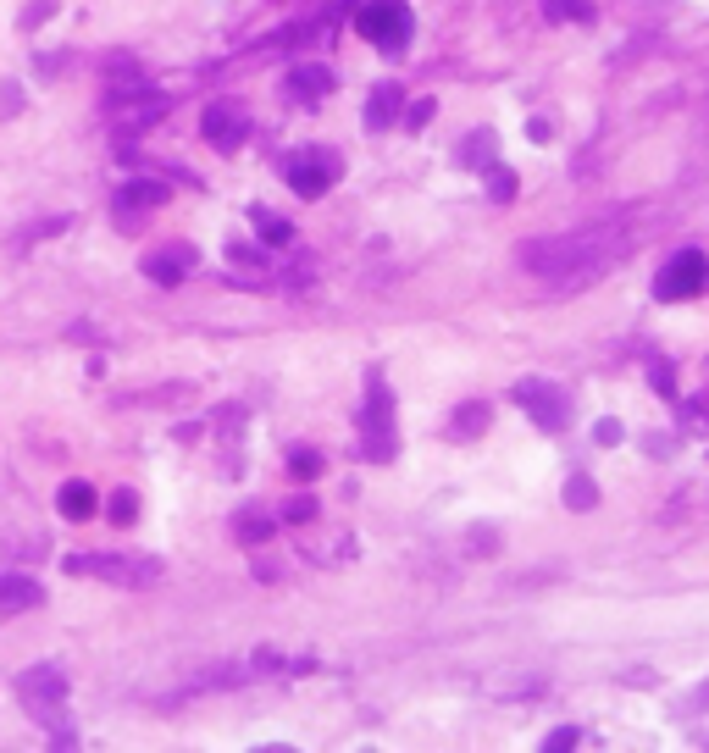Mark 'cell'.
<instances>
[{
    "label": "cell",
    "mask_w": 709,
    "mask_h": 753,
    "mask_svg": "<svg viewBox=\"0 0 709 753\" xmlns=\"http://www.w3.org/2000/svg\"><path fill=\"white\" fill-rule=\"evenodd\" d=\"M366 449H372L377 460L394 455V394H388L383 377H366Z\"/></svg>",
    "instance_id": "52a82bcc"
},
{
    "label": "cell",
    "mask_w": 709,
    "mask_h": 753,
    "mask_svg": "<svg viewBox=\"0 0 709 753\" xmlns=\"http://www.w3.org/2000/svg\"><path fill=\"white\" fill-rule=\"evenodd\" d=\"M255 233H261V244H272V250L294 244V228L283 222V216H272V211H255Z\"/></svg>",
    "instance_id": "d6986e66"
},
{
    "label": "cell",
    "mask_w": 709,
    "mask_h": 753,
    "mask_svg": "<svg viewBox=\"0 0 709 753\" xmlns=\"http://www.w3.org/2000/svg\"><path fill=\"white\" fill-rule=\"evenodd\" d=\"M709 288V255L704 250H676L671 261L654 272V299L676 305V299H693Z\"/></svg>",
    "instance_id": "277c9868"
},
{
    "label": "cell",
    "mask_w": 709,
    "mask_h": 753,
    "mask_svg": "<svg viewBox=\"0 0 709 753\" xmlns=\"http://www.w3.org/2000/svg\"><path fill=\"white\" fill-rule=\"evenodd\" d=\"M554 23H593V0H543Z\"/></svg>",
    "instance_id": "ffe728a7"
},
{
    "label": "cell",
    "mask_w": 709,
    "mask_h": 753,
    "mask_svg": "<svg viewBox=\"0 0 709 753\" xmlns=\"http://www.w3.org/2000/svg\"><path fill=\"white\" fill-rule=\"evenodd\" d=\"M493 133L488 128H477L471 139H460V167H493Z\"/></svg>",
    "instance_id": "e0dca14e"
},
{
    "label": "cell",
    "mask_w": 709,
    "mask_h": 753,
    "mask_svg": "<svg viewBox=\"0 0 709 753\" xmlns=\"http://www.w3.org/2000/svg\"><path fill=\"white\" fill-rule=\"evenodd\" d=\"M433 117H438V106H433V100H416V106L405 111V122H410V128H427Z\"/></svg>",
    "instance_id": "83f0119b"
},
{
    "label": "cell",
    "mask_w": 709,
    "mask_h": 753,
    "mask_svg": "<svg viewBox=\"0 0 709 753\" xmlns=\"http://www.w3.org/2000/svg\"><path fill=\"white\" fill-rule=\"evenodd\" d=\"M45 604V587L28 582V576H0V610H39Z\"/></svg>",
    "instance_id": "4fadbf2b"
},
{
    "label": "cell",
    "mask_w": 709,
    "mask_h": 753,
    "mask_svg": "<svg viewBox=\"0 0 709 753\" xmlns=\"http://www.w3.org/2000/svg\"><path fill=\"white\" fill-rule=\"evenodd\" d=\"M233 532H239V538L244 543H266V538H272V515H239V521H233Z\"/></svg>",
    "instance_id": "7402d4cb"
},
{
    "label": "cell",
    "mask_w": 709,
    "mask_h": 753,
    "mask_svg": "<svg viewBox=\"0 0 709 753\" xmlns=\"http://www.w3.org/2000/svg\"><path fill=\"white\" fill-rule=\"evenodd\" d=\"M577 737H582L577 726H560V731H549V737H543V748H549V753H565V748H577Z\"/></svg>",
    "instance_id": "484cf974"
},
{
    "label": "cell",
    "mask_w": 709,
    "mask_h": 753,
    "mask_svg": "<svg viewBox=\"0 0 709 753\" xmlns=\"http://www.w3.org/2000/svg\"><path fill=\"white\" fill-rule=\"evenodd\" d=\"M355 28H361V39L366 45H377V50H405L416 17H410L405 0H366L361 17H355Z\"/></svg>",
    "instance_id": "3957f363"
},
{
    "label": "cell",
    "mask_w": 709,
    "mask_h": 753,
    "mask_svg": "<svg viewBox=\"0 0 709 753\" xmlns=\"http://www.w3.org/2000/svg\"><path fill=\"white\" fill-rule=\"evenodd\" d=\"M67 576H100L117 587H145L161 576V560H128V554H73Z\"/></svg>",
    "instance_id": "5b68a950"
},
{
    "label": "cell",
    "mask_w": 709,
    "mask_h": 753,
    "mask_svg": "<svg viewBox=\"0 0 709 753\" xmlns=\"http://www.w3.org/2000/svg\"><path fill=\"white\" fill-rule=\"evenodd\" d=\"M111 521H117V526H133V521H139V493H133V488H117V493H111Z\"/></svg>",
    "instance_id": "603a6c76"
},
{
    "label": "cell",
    "mask_w": 709,
    "mask_h": 753,
    "mask_svg": "<svg viewBox=\"0 0 709 753\" xmlns=\"http://www.w3.org/2000/svg\"><path fill=\"white\" fill-rule=\"evenodd\" d=\"M228 255H233V261H239V266H261V255H255V250H250V244H233V250H228Z\"/></svg>",
    "instance_id": "f546056e"
},
{
    "label": "cell",
    "mask_w": 709,
    "mask_h": 753,
    "mask_svg": "<svg viewBox=\"0 0 709 753\" xmlns=\"http://www.w3.org/2000/svg\"><path fill=\"white\" fill-rule=\"evenodd\" d=\"M56 510L67 515V521H89V515H95V488H89V482H61Z\"/></svg>",
    "instance_id": "2e32d148"
},
{
    "label": "cell",
    "mask_w": 709,
    "mask_h": 753,
    "mask_svg": "<svg viewBox=\"0 0 709 753\" xmlns=\"http://www.w3.org/2000/svg\"><path fill=\"white\" fill-rule=\"evenodd\" d=\"M626 228L604 222V228H588V233H560V239H527L521 244V266L538 272L543 283H582V277L604 272L626 255Z\"/></svg>",
    "instance_id": "6da1fadb"
},
{
    "label": "cell",
    "mask_w": 709,
    "mask_h": 753,
    "mask_svg": "<svg viewBox=\"0 0 709 753\" xmlns=\"http://www.w3.org/2000/svg\"><path fill=\"white\" fill-rule=\"evenodd\" d=\"M488 427V405H460L455 410V421H449V438H477V432Z\"/></svg>",
    "instance_id": "ac0fdd59"
},
{
    "label": "cell",
    "mask_w": 709,
    "mask_h": 753,
    "mask_svg": "<svg viewBox=\"0 0 709 753\" xmlns=\"http://www.w3.org/2000/svg\"><path fill=\"white\" fill-rule=\"evenodd\" d=\"M704 410H709V388H704V394H698V399H687V416H693V421H709Z\"/></svg>",
    "instance_id": "4dcf8cb0"
},
{
    "label": "cell",
    "mask_w": 709,
    "mask_h": 753,
    "mask_svg": "<svg viewBox=\"0 0 709 753\" xmlns=\"http://www.w3.org/2000/svg\"><path fill=\"white\" fill-rule=\"evenodd\" d=\"M593 438H599V443H621V427H615V421H599V432H593Z\"/></svg>",
    "instance_id": "1f68e13d"
},
{
    "label": "cell",
    "mask_w": 709,
    "mask_h": 753,
    "mask_svg": "<svg viewBox=\"0 0 709 753\" xmlns=\"http://www.w3.org/2000/svg\"><path fill=\"white\" fill-rule=\"evenodd\" d=\"M510 399H516L521 410H532V421H538L543 432H560V427H565V399L554 394V388H543V383H516V388H510Z\"/></svg>",
    "instance_id": "30bf717a"
},
{
    "label": "cell",
    "mask_w": 709,
    "mask_h": 753,
    "mask_svg": "<svg viewBox=\"0 0 709 753\" xmlns=\"http://www.w3.org/2000/svg\"><path fill=\"white\" fill-rule=\"evenodd\" d=\"M200 133L211 150H239V144L250 139V117H244V106H233V100H217V106L200 111Z\"/></svg>",
    "instance_id": "9c48e42d"
},
{
    "label": "cell",
    "mask_w": 709,
    "mask_h": 753,
    "mask_svg": "<svg viewBox=\"0 0 709 753\" xmlns=\"http://www.w3.org/2000/svg\"><path fill=\"white\" fill-rule=\"evenodd\" d=\"M311 515H316V499H311V493H300V499H289L283 521H311Z\"/></svg>",
    "instance_id": "4316f807"
},
{
    "label": "cell",
    "mask_w": 709,
    "mask_h": 753,
    "mask_svg": "<svg viewBox=\"0 0 709 753\" xmlns=\"http://www.w3.org/2000/svg\"><path fill=\"white\" fill-rule=\"evenodd\" d=\"M654 388H660V394H676V377H671V366H654Z\"/></svg>",
    "instance_id": "f1b7e54d"
},
{
    "label": "cell",
    "mask_w": 709,
    "mask_h": 753,
    "mask_svg": "<svg viewBox=\"0 0 709 753\" xmlns=\"http://www.w3.org/2000/svg\"><path fill=\"white\" fill-rule=\"evenodd\" d=\"M693 704H698V709H709V687H698V693H693Z\"/></svg>",
    "instance_id": "d6a6232c"
},
{
    "label": "cell",
    "mask_w": 709,
    "mask_h": 753,
    "mask_svg": "<svg viewBox=\"0 0 709 753\" xmlns=\"http://www.w3.org/2000/svg\"><path fill=\"white\" fill-rule=\"evenodd\" d=\"M333 89V72L322 67V61H300V67L289 72V95L294 100H316V95H327Z\"/></svg>",
    "instance_id": "7c38bea8"
},
{
    "label": "cell",
    "mask_w": 709,
    "mask_h": 753,
    "mask_svg": "<svg viewBox=\"0 0 709 753\" xmlns=\"http://www.w3.org/2000/svg\"><path fill=\"white\" fill-rule=\"evenodd\" d=\"M183 266H189V250H156L145 255V277L161 288H178L183 283Z\"/></svg>",
    "instance_id": "5bb4252c"
},
{
    "label": "cell",
    "mask_w": 709,
    "mask_h": 753,
    "mask_svg": "<svg viewBox=\"0 0 709 753\" xmlns=\"http://www.w3.org/2000/svg\"><path fill=\"white\" fill-rule=\"evenodd\" d=\"M565 504H571V510H593V504H599V482L593 477H571L565 482Z\"/></svg>",
    "instance_id": "44dd1931"
},
{
    "label": "cell",
    "mask_w": 709,
    "mask_h": 753,
    "mask_svg": "<svg viewBox=\"0 0 709 753\" xmlns=\"http://www.w3.org/2000/svg\"><path fill=\"white\" fill-rule=\"evenodd\" d=\"M289 471H294L300 482L322 477V455H316V449H294V455H289Z\"/></svg>",
    "instance_id": "d4e9b609"
},
{
    "label": "cell",
    "mask_w": 709,
    "mask_h": 753,
    "mask_svg": "<svg viewBox=\"0 0 709 753\" xmlns=\"http://www.w3.org/2000/svg\"><path fill=\"white\" fill-rule=\"evenodd\" d=\"M161 200H167V183H156V178H133L117 189L122 211H150V205H161Z\"/></svg>",
    "instance_id": "9a60e30c"
},
{
    "label": "cell",
    "mask_w": 709,
    "mask_h": 753,
    "mask_svg": "<svg viewBox=\"0 0 709 753\" xmlns=\"http://www.w3.org/2000/svg\"><path fill=\"white\" fill-rule=\"evenodd\" d=\"M17 698H23V709L50 731V742H67V748L78 742L73 715H67V676H61V665L23 670V676H17Z\"/></svg>",
    "instance_id": "7a4b0ae2"
},
{
    "label": "cell",
    "mask_w": 709,
    "mask_h": 753,
    "mask_svg": "<svg viewBox=\"0 0 709 753\" xmlns=\"http://www.w3.org/2000/svg\"><path fill=\"white\" fill-rule=\"evenodd\" d=\"M516 189L521 183H516V172L510 167H488V194L493 200H516Z\"/></svg>",
    "instance_id": "cb8c5ba5"
},
{
    "label": "cell",
    "mask_w": 709,
    "mask_h": 753,
    "mask_svg": "<svg viewBox=\"0 0 709 753\" xmlns=\"http://www.w3.org/2000/svg\"><path fill=\"white\" fill-rule=\"evenodd\" d=\"M344 172V161L333 156V150H322V144H311V150H294L289 161H283V178H289L294 194H305V200H322L327 183Z\"/></svg>",
    "instance_id": "8992f818"
},
{
    "label": "cell",
    "mask_w": 709,
    "mask_h": 753,
    "mask_svg": "<svg viewBox=\"0 0 709 753\" xmlns=\"http://www.w3.org/2000/svg\"><path fill=\"white\" fill-rule=\"evenodd\" d=\"M167 117V100L150 95V89H133V95H111V133L133 139L139 128H156Z\"/></svg>",
    "instance_id": "ba28073f"
},
{
    "label": "cell",
    "mask_w": 709,
    "mask_h": 753,
    "mask_svg": "<svg viewBox=\"0 0 709 753\" xmlns=\"http://www.w3.org/2000/svg\"><path fill=\"white\" fill-rule=\"evenodd\" d=\"M399 106H405V89L399 84H377L372 89V100H366V128H394L399 122Z\"/></svg>",
    "instance_id": "8fae6325"
}]
</instances>
